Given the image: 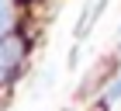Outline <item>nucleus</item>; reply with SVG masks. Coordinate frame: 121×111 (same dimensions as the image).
Here are the masks:
<instances>
[{"label":"nucleus","mask_w":121,"mask_h":111,"mask_svg":"<svg viewBox=\"0 0 121 111\" xmlns=\"http://www.w3.org/2000/svg\"><path fill=\"white\" fill-rule=\"evenodd\" d=\"M100 7H104V0H90V7L83 10V18H80V24H76V38H83L86 31H90V24L97 21V14H100Z\"/></svg>","instance_id":"obj_2"},{"label":"nucleus","mask_w":121,"mask_h":111,"mask_svg":"<svg viewBox=\"0 0 121 111\" xmlns=\"http://www.w3.org/2000/svg\"><path fill=\"white\" fill-rule=\"evenodd\" d=\"M17 56H21V45L14 42V38H0V76L17 63Z\"/></svg>","instance_id":"obj_1"},{"label":"nucleus","mask_w":121,"mask_h":111,"mask_svg":"<svg viewBox=\"0 0 121 111\" xmlns=\"http://www.w3.org/2000/svg\"><path fill=\"white\" fill-rule=\"evenodd\" d=\"M114 101H121V76L107 87V90H104V104H114Z\"/></svg>","instance_id":"obj_3"}]
</instances>
